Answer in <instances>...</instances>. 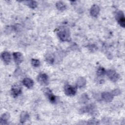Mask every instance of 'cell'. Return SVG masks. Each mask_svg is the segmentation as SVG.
<instances>
[{"label":"cell","instance_id":"18","mask_svg":"<svg viewBox=\"0 0 125 125\" xmlns=\"http://www.w3.org/2000/svg\"><path fill=\"white\" fill-rule=\"evenodd\" d=\"M23 2L25 3L27 6H28L31 8H35L37 7L38 3L36 1L34 0H28V1H23Z\"/></svg>","mask_w":125,"mask_h":125},{"label":"cell","instance_id":"15","mask_svg":"<svg viewBox=\"0 0 125 125\" xmlns=\"http://www.w3.org/2000/svg\"><path fill=\"white\" fill-rule=\"evenodd\" d=\"M86 81L83 77H79L76 82V86L79 88L83 87L86 84Z\"/></svg>","mask_w":125,"mask_h":125},{"label":"cell","instance_id":"21","mask_svg":"<svg viewBox=\"0 0 125 125\" xmlns=\"http://www.w3.org/2000/svg\"><path fill=\"white\" fill-rule=\"evenodd\" d=\"M45 60H46V62H47L49 63H52L54 61V57H53V55H51V54L46 55Z\"/></svg>","mask_w":125,"mask_h":125},{"label":"cell","instance_id":"13","mask_svg":"<svg viewBox=\"0 0 125 125\" xmlns=\"http://www.w3.org/2000/svg\"><path fill=\"white\" fill-rule=\"evenodd\" d=\"M1 57L3 61L6 64H8L11 61V55L6 51L3 52L1 54Z\"/></svg>","mask_w":125,"mask_h":125},{"label":"cell","instance_id":"20","mask_svg":"<svg viewBox=\"0 0 125 125\" xmlns=\"http://www.w3.org/2000/svg\"><path fill=\"white\" fill-rule=\"evenodd\" d=\"M106 70L105 69L102 67H100L98 68L97 71V75L98 76H103L105 74Z\"/></svg>","mask_w":125,"mask_h":125},{"label":"cell","instance_id":"8","mask_svg":"<svg viewBox=\"0 0 125 125\" xmlns=\"http://www.w3.org/2000/svg\"><path fill=\"white\" fill-rule=\"evenodd\" d=\"M21 92V88L20 85L18 84H14L12 86L11 89V93L12 95L16 98L18 97Z\"/></svg>","mask_w":125,"mask_h":125},{"label":"cell","instance_id":"24","mask_svg":"<svg viewBox=\"0 0 125 125\" xmlns=\"http://www.w3.org/2000/svg\"><path fill=\"white\" fill-rule=\"evenodd\" d=\"M111 93L113 94V96H117V95H119L121 93V91L119 89H116L113 90L112 91Z\"/></svg>","mask_w":125,"mask_h":125},{"label":"cell","instance_id":"6","mask_svg":"<svg viewBox=\"0 0 125 125\" xmlns=\"http://www.w3.org/2000/svg\"><path fill=\"white\" fill-rule=\"evenodd\" d=\"M37 81L42 85H46L48 83V77L45 73H40L37 77Z\"/></svg>","mask_w":125,"mask_h":125},{"label":"cell","instance_id":"11","mask_svg":"<svg viewBox=\"0 0 125 125\" xmlns=\"http://www.w3.org/2000/svg\"><path fill=\"white\" fill-rule=\"evenodd\" d=\"M100 7L97 4L93 5L90 10V14L91 16L93 17H96L100 12Z\"/></svg>","mask_w":125,"mask_h":125},{"label":"cell","instance_id":"4","mask_svg":"<svg viewBox=\"0 0 125 125\" xmlns=\"http://www.w3.org/2000/svg\"><path fill=\"white\" fill-rule=\"evenodd\" d=\"M105 74L108 77V78L112 82H115L119 79V75L115 71L112 69H109L106 71Z\"/></svg>","mask_w":125,"mask_h":125},{"label":"cell","instance_id":"10","mask_svg":"<svg viewBox=\"0 0 125 125\" xmlns=\"http://www.w3.org/2000/svg\"><path fill=\"white\" fill-rule=\"evenodd\" d=\"M101 97L104 101L106 102H110L113 99L114 96L110 92H104L102 93L101 95Z\"/></svg>","mask_w":125,"mask_h":125},{"label":"cell","instance_id":"19","mask_svg":"<svg viewBox=\"0 0 125 125\" xmlns=\"http://www.w3.org/2000/svg\"><path fill=\"white\" fill-rule=\"evenodd\" d=\"M88 97L86 94L83 93V95H81L80 98V102L81 104H85L86 103L88 100Z\"/></svg>","mask_w":125,"mask_h":125},{"label":"cell","instance_id":"7","mask_svg":"<svg viewBox=\"0 0 125 125\" xmlns=\"http://www.w3.org/2000/svg\"><path fill=\"white\" fill-rule=\"evenodd\" d=\"M95 105L94 104H90L87 106L83 107L80 109V112L81 113H90V114H94L95 113Z\"/></svg>","mask_w":125,"mask_h":125},{"label":"cell","instance_id":"17","mask_svg":"<svg viewBox=\"0 0 125 125\" xmlns=\"http://www.w3.org/2000/svg\"><path fill=\"white\" fill-rule=\"evenodd\" d=\"M29 115L28 112L26 111H22L20 115V121L21 123H23L26 122L29 118Z\"/></svg>","mask_w":125,"mask_h":125},{"label":"cell","instance_id":"23","mask_svg":"<svg viewBox=\"0 0 125 125\" xmlns=\"http://www.w3.org/2000/svg\"><path fill=\"white\" fill-rule=\"evenodd\" d=\"M99 124V122L98 120H97L96 119H92L88 121L87 124L90 125H97Z\"/></svg>","mask_w":125,"mask_h":125},{"label":"cell","instance_id":"16","mask_svg":"<svg viewBox=\"0 0 125 125\" xmlns=\"http://www.w3.org/2000/svg\"><path fill=\"white\" fill-rule=\"evenodd\" d=\"M56 8L60 11H63L66 9V5L65 3L62 1H58L56 3Z\"/></svg>","mask_w":125,"mask_h":125},{"label":"cell","instance_id":"3","mask_svg":"<svg viewBox=\"0 0 125 125\" xmlns=\"http://www.w3.org/2000/svg\"><path fill=\"white\" fill-rule=\"evenodd\" d=\"M43 92L49 101L52 103H55L56 102V97L53 94L51 90L48 88H44Z\"/></svg>","mask_w":125,"mask_h":125},{"label":"cell","instance_id":"1","mask_svg":"<svg viewBox=\"0 0 125 125\" xmlns=\"http://www.w3.org/2000/svg\"><path fill=\"white\" fill-rule=\"evenodd\" d=\"M57 35L59 39L63 41H68L70 38V31L69 29L66 27H60L58 29Z\"/></svg>","mask_w":125,"mask_h":125},{"label":"cell","instance_id":"2","mask_svg":"<svg viewBox=\"0 0 125 125\" xmlns=\"http://www.w3.org/2000/svg\"><path fill=\"white\" fill-rule=\"evenodd\" d=\"M115 18L121 26L125 27V18L124 14L122 11H118L115 14Z\"/></svg>","mask_w":125,"mask_h":125},{"label":"cell","instance_id":"14","mask_svg":"<svg viewBox=\"0 0 125 125\" xmlns=\"http://www.w3.org/2000/svg\"><path fill=\"white\" fill-rule=\"evenodd\" d=\"M10 118V114L9 113H3L0 119V125H5L7 124V121Z\"/></svg>","mask_w":125,"mask_h":125},{"label":"cell","instance_id":"22","mask_svg":"<svg viewBox=\"0 0 125 125\" xmlns=\"http://www.w3.org/2000/svg\"><path fill=\"white\" fill-rule=\"evenodd\" d=\"M31 64L33 66L37 67L40 65V62L38 59H32L31 60Z\"/></svg>","mask_w":125,"mask_h":125},{"label":"cell","instance_id":"9","mask_svg":"<svg viewBox=\"0 0 125 125\" xmlns=\"http://www.w3.org/2000/svg\"><path fill=\"white\" fill-rule=\"evenodd\" d=\"M13 56L14 61L17 65L20 64L23 61V57L21 53L19 52H14L13 54Z\"/></svg>","mask_w":125,"mask_h":125},{"label":"cell","instance_id":"5","mask_svg":"<svg viewBox=\"0 0 125 125\" xmlns=\"http://www.w3.org/2000/svg\"><path fill=\"white\" fill-rule=\"evenodd\" d=\"M64 91L66 95L72 96L75 95L77 91V88L71 85L66 84L64 87Z\"/></svg>","mask_w":125,"mask_h":125},{"label":"cell","instance_id":"25","mask_svg":"<svg viewBox=\"0 0 125 125\" xmlns=\"http://www.w3.org/2000/svg\"><path fill=\"white\" fill-rule=\"evenodd\" d=\"M89 49L91 50L92 51H95V50L97 49V47H96L94 45L92 44V45H90Z\"/></svg>","mask_w":125,"mask_h":125},{"label":"cell","instance_id":"12","mask_svg":"<svg viewBox=\"0 0 125 125\" xmlns=\"http://www.w3.org/2000/svg\"><path fill=\"white\" fill-rule=\"evenodd\" d=\"M23 84L28 88H31L34 85L33 81L29 78H25L22 80Z\"/></svg>","mask_w":125,"mask_h":125}]
</instances>
